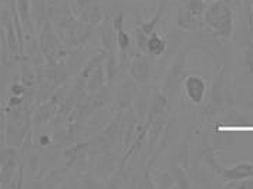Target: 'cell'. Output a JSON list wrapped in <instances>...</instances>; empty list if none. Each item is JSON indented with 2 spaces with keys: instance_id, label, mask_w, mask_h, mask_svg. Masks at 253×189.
I'll return each instance as SVG.
<instances>
[{
  "instance_id": "10",
  "label": "cell",
  "mask_w": 253,
  "mask_h": 189,
  "mask_svg": "<svg viewBox=\"0 0 253 189\" xmlns=\"http://www.w3.org/2000/svg\"><path fill=\"white\" fill-rule=\"evenodd\" d=\"M103 83H104L103 70H101V69H98V70L95 71V73L91 76V80H90V83H88V90H90V91H98V90L103 87Z\"/></svg>"
},
{
  "instance_id": "19",
  "label": "cell",
  "mask_w": 253,
  "mask_h": 189,
  "mask_svg": "<svg viewBox=\"0 0 253 189\" xmlns=\"http://www.w3.org/2000/svg\"><path fill=\"white\" fill-rule=\"evenodd\" d=\"M26 94V87L24 85H20V84H14L12 85V95H22Z\"/></svg>"
},
{
  "instance_id": "3",
  "label": "cell",
  "mask_w": 253,
  "mask_h": 189,
  "mask_svg": "<svg viewBox=\"0 0 253 189\" xmlns=\"http://www.w3.org/2000/svg\"><path fill=\"white\" fill-rule=\"evenodd\" d=\"M137 85L132 81H124L118 88V95H117V101L120 108H126V106L131 103V100L134 98V95L137 93Z\"/></svg>"
},
{
  "instance_id": "5",
  "label": "cell",
  "mask_w": 253,
  "mask_h": 189,
  "mask_svg": "<svg viewBox=\"0 0 253 189\" xmlns=\"http://www.w3.org/2000/svg\"><path fill=\"white\" fill-rule=\"evenodd\" d=\"M165 47H167V43L162 40L161 37H158L157 35H154L151 37H148V41H147V50L150 51L151 54L154 56H160L161 53L165 51Z\"/></svg>"
},
{
  "instance_id": "17",
  "label": "cell",
  "mask_w": 253,
  "mask_h": 189,
  "mask_svg": "<svg viewBox=\"0 0 253 189\" xmlns=\"http://www.w3.org/2000/svg\"><path fill=\"white\" fill-rule=\"evenodd\" d=\"M103 59H104V56L101 54V56H97L95 59L91 60V61H90V64H88V67H87V69L84 70V77H87V76H88V74L91 73V70H94L95 67H98V66H95V64H101Z\"/></svg>"
},
{
  "instance_id": "14",
  "label": "cell",
  "mask_w": 253,
  "mask_h": 189,
  "mask_svg": "<svg viewBox=\"0 0 253 189\" xmlns=\"http://www.w3.org/2000/svg\"><path fill=\"white\" fill-rule=\"evenodd\" d=\"M253 174V166H249V165H242V166H238L236 169H233L232 172H230L229 175L232 177H248V175H252Z\"/></svg>"
},
{
  "instance_id": "2",
  "label": "cell",
  "mask_w": 253,
  "mask_h": 189,
  "mask_svg": "<svg viewBox=\"0 0 253 189\" xmlns=\"http://www.w3.org/2000/svg\"><path fill=\"white\" fill-rule=\"evenodd\" d=\"M131 74L138 83H145L150 77V66L148 61L142 56H138L131 64Z\"/></svg>"
},
{
  "instance_id": "1",
  "label": "cell",
  "mask_w": 253,
  "mask_h": 189,
  "mask_svg": "<svg viewBox=\"0 0 253 189\" xmlns=\"http://www.w3.org/2000/svg\"><path fill=\"white\" fill-rule=\"evenodd\" d=\"M185 88H186V93L189 95V98L194 103H201L204 93H205V84L199 77H189L185 81Z\"/></svg>"
},
{
  "instance_id": "11",
  "label": "cell",
  "mask_w": 253,
  "mask_h": 189,
  "mask_svg": "<svg viewBox=\"0 0 253 189\" xmlns=\"http://www.w3.org/2000/svg\"><path fill=\"white\" fill-rule=\"evenodd\" d=\"M110 97H111V91L108 90V87H101L98 90L97 95H95V106L101 107L104 104H107L108 100H110Z\"/></svg>"
},
{
  "instance_id": "9",
  "label": "cell",
  "mask_w": 253,
  "mask_h": 189,
  "mask_svg": "<svg viewBox=\"0 0 253 189\" xmlns=\"http://www.w3.org/2000/svg\"><path fill=\"white\" fill-rule=\"evenodd\" d=\"M51 114H53V103L44 104V106L40 107L39 111L36 113L35 122L36 124H43V122H46L47 119L50 118Z\"/></svg>"
},
{
  "instance_id": "13",
  "label": "cell",
  "mask_w": 253,
  "mask_h": 189,
  "mask_svg": "<svg viewBox=\"0 0 253 189\" xmlns=\"http://www.w3.org/2000/svg\"><path fill=\"white\" fill-rule=\"evenodd\" d=\"M137 100H138V101H137V110H138L139 115L144 118V117H145V113H147L148 108H150V100H147V95L145 94L139 95Z\"/></svg>"
},
{
  "instance_id": "6",
  "label": "cell",
  "mask_w": 253,
  "mask_h": 189,
  "mask_svg": "<svg viewBox=\"0 0 253 189\" xmlns=\"http://www.w3.org/2000/svg\"><path fill=\"white\" fill-rule=\"evenodd\" d=\"M164 108H165V98H164L161 94H155L154 95V98L151 100L148 118L152 121V119L155 118L157 115H160V114H161L162 111H164Z\"/></svg>"
},
{
  "instance_id": "15",
  "label": "cell",
  "mask_w": 253,
  "mask_h": 189,
  "mask_svg": "<svg viewBox=\"0 0 253 189\" xmlns=\"http://www.w3.org/2000/svg\"><path fill=\"white\" fill-rule=\"evenodd\" d=\"M160 17H161V10L157 13V14H155V17H154V19L151 20L150 23L144 24L141 30H142V32H144L145 35H152V33H154V27H155V26L158 24V20H160Z\"/></svg>"
},
{
  "instance_id": "8",
  "label": "cell",
  "mask_w": 253,
  "mask_h": 189,
  "mask_svg": "<svg viewBox=\"0 0 253 189\" xmlns=\"http://www.w3.org/2000/svg\"><path fill=\"white\" fill-rule=\"evenodd\" d=\"M17 12L24 26L30 30L32 22H30V14H29V0H17Z\"/></svg>"
},
{
  "instance_id": "20",
  "label": "cell",
  "mask_w": 253,
  "mask_h": 189,
  "mask_svg": "<svg viewBox=\"0 0 253 189\" xmlns=\"http://www.w3.org/2000/svg\"><path fill=\"white\" fill-rule=\"evenodd\" d=\"M50 142V138L47 135H42L40 140H39V145H47Z\"/></svg>"
},
{
  "instance_id": "4",
  "label": "cell",
  "mask_w": 253,
  "mask_h": 189,
  "mask_svg": "<svg viewBox=\"0 0 253 189\" xmlns=\"http://www.w3.org/2000/svg\"><path fill=\"white\" fill-rule=\"evenodd\" d=\"M0 23L1 26L6 29L7 32V46L10 53H16L17 51V41H16V35H14V24H13V19L9 12L1 13V17H0Z\"/></svg>"
},
{
  "instance_id": "7",
  "label": "cell",
  "mask_w": 253,
  "mask_h": 189,
  "mask_svg": "<svg viewBox=\"0 0 253 189\" xmlns=\"http://www.w3.org/2000/svg\"><path fill=\"white\" fill-rule=\"evenodd\" d=\"M107 140H108V135H98L95 138H92L91 142L87 145V148L90 150V152H94V154H100V152H104L107 150Z\"/></svg>"
},
{
  "instance_id": "18",
  "label": "cell",
  "mask_w": 253,
  "mask_h": 189,
  "mask_svg": "<svg viewBox=\"0 0 253 189\" xmlns=\"http://www.w3.org/2000/svg\"><path fill=\"white\" fill-rule=\"evenodd\" d=\"M107 74H108V78L110 80H113L115 76V71H114V59L113 57H110V60H108V63H107Z\"/></svg>"
},
{
  "instance_id": "12",
  "label": "cell",
  "mask_w": 253,
  "mask_h": 189,
  "mask_svg": "<svg viewBox=\"0 0 253 189\" xmlns=\"http://www.w3.org/2000/svg\"><path fill=\"white\" fill-rule=\"evenodd\" d=\"M117 43H118V46L121 48V51H126L128 47H129L131 40H129V37H128V35H126V32L118 30V32H117Z\"/></svg>"
},
{
  "instance_id": "16",
  "label": "cell",
  "mask_w": 253,
  "mask_h": 189,
  "mask_svg": "<svg viewBox=\"0 0 253 189\" xmlns=\"http://www.w3.org/2000/svg\"><path fill=\"white\" fill-rule=\"evenodd\" d=\"M6 127H7V117L4 115V110L0 106V141L6 137Z\"/></svg>"
}]
</instances>
